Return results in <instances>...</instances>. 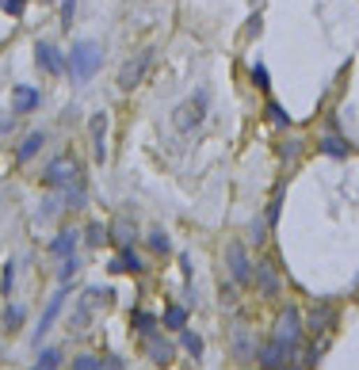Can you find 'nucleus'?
<instances>
[{
    "mask_svg": "<svg viewBox=\"0 0 359 370\" xmlns=\"http://www.w3.org/2000/svg\"><path fill=\"white\" fill-rule=\"evenodd\" d=\"M298 336H302V313L295 309V305H287V309L279 313V321H275V340L298 344Z\"/></svg>",
    "mask_w": 359,
    "mask_h": 370,
    "instance_id": "6",
    "label": "nucleus"
},
{
    "mask_svg": "<svg viewBox=\"0 0 359 370\" xmlns=\"http://www.w3.org/2000/svg\"><path fill=\"white\" fill-rule=\"evenodd\" d=\"M233 351H237L241 359H249L252 344H249V332H244V328H237V336H233Z\"/></svg>",
    "mask_w": 359,
    "mask_h": 370,
    "instance_id": "22",
    "label": "nucleus"
},
{
    "mask_svg": "<svg viewBox=\"0 0 359 370\" xmlns=\"http://www.w3.org/2000/svg\"><path fill=\"white\" fill-rule=\"evenodd\" d=\"M252 77H256V84H268V69H264V65L252 69Z\"/></svg>",
    "mask_w": 359,
    "mask_h": 370,
    "instance_id": "35",
    "label": "nucleus"
},
{
    "mask_svg": "<svg viewBox=\"0 0 359 370\" xmlns=\"http://www.w3.org/2000/svg\"><path fill=\"white\" fill-rule=\"evenodd\" d=\"M85 240L88 245H108V229H103L100 222H88L85 225Z\"/></svg>",
    "mask_w": 359,
    "mask_h": 370,
    "instance_id": "20",
    "label": "nucleus"
},
{
    "mask_svg": "<svg viewBox=\"0 0 359 370\" xmlns=\"http://www.w3.org/2000/svg\"><path fill=\"white\" fill-rule=\"evenodd\" d=\"M145 351H149V359L153 363H173V344L168 340H161V336H149V340H145Z\"/></svg>",
    "mask_w": 359,
    "mask_h": 370,
    "instance_id": "13",
    "label": "nucleus"
},
{
    "mask_svg": "<svg viewBox=\"0 0 359 370\" xmlns=\"http://www.w3.org/2000/svg\"><path fill=\"white\" fill-rule=\"evenodd\" d=\"M23 325V309H20V305H15V309H8V328H12V332H15V328H20Z\"/></svg>",
    "mask_w": 359,
    "mask_h": 370,
    "instance_id": "32",
    "label": "nucleus"
},
{
    "mask_svg": "<svg viewBox=\"0 0 359 370\" xmlns=\"http://www.w3.org/2000/svg\"><path fill=\"white\" fill-rule=\"evenodd\" d=\"M165 325H168V328H184V325H187V309H180V305H173V309L165 313Z\"/></svg>",
    "mask_w": 359,
    "mask_h": 370,
    "instance_id": "21",
    "label": "nucleus"
},
{
    "mask_svg": "<svg viewBox=\"0 0 359 370\" xmlns=\"http://www.w3.org/2000/svg\"><path fill=\"white\" fill-rule=\"evenodd\" d=\"M23 4H27V0H0V8H4L8 15H20V12H23Z\"/></svg>",
    "mask_w": 359,
    "mask_h": 370,
    "instance_id": "31",
    "label": "nucleus"
},
{
    "mask_svg": "<svg viewBox=\"0 0 359 370\" xmlns=\"http://www.w3.org/2000/svg\"><path fill=\"white\" fill-rule=\"evenodd\" d=\"M73 183H80V164L73 153H58V160H50V168H46V187H73Z\"/></svg>",
    "mask_w": 359,
    "mask_h": 370,
    "instance_id": "2",
    "label": "nucleus"
},
{
    "mask_svg": "<svg viewBox=\"0 0 359 370\" xmlns=\"http://www.w3.org/2000/svg\"><path fill=\"white\" fill-rule=\"evenodd\" d=\"M103 370H122V359H119V355L108 359V363H103Z\"/></svg>",
    "mask_w": 359,
    "mask_h": 370,
    "instance_id": "37",
    "label": "nucleus"
},
{
    "mask_svg": "<svg viewBox=\"0 0 359 370\" xmlns=\"http://www.w3.org/2000/svg\"><path fill=\"white\" fill-rule=\"evenodd\" d=\"M252 283H256L260 298H275V294H279V271H275V263L272 260L256 263V268H252Z\"/></svg>",
    "mask_w": 359,
    "mask_h": 370,
    "instance_id": "7",
    "label": "nucleus"
},
{
    "mask_svg": "<svg viewBox=\"0 0 359 370\" xmlns=\"http://www.w3.org/2000/svg\"><path fill=\"white\" fill-rule=\"evenodd\" d=\"M73 275H77V260H69V256H65V268H61V283H69Z\"/></svg>",
    "mask_w": 359,
    "mask_h": 370,
    "instance_id": "33",
    "label": "nucleus"
},
{
    "mask_svg": "<svg viewBox=\"0 0 359 370\" xmlns=\"http://www.w3.org/2000/svg\"><path fill=\"white\" fill-rule=\"evenodd\" d=\"M329 321H332V313H329V309H317V313H314V321H309V328H314V332H325V325H329Z\"/></svg>",
    "mask_w": 359,
    "mask_h": 370,
    "instance_id": "27",
    "label": "nucleus"
},
{
    "mask_svg": "<svg viewBox=\"0 0 359 370\" xmlns=\"http://www.w3.org/2000/svg\"><path fill=\"white\" fill-rule=\"evenodd\" d=\"M111 233H115V240H119L122 248L134 245V237H138V229H134V222H130V218H119L115 225H111Z\"/></svg>",
    "mask_w": 359,
    "mask_h": 370,
    "instance_id": "17",
    "label": "nucleus"
},
{
    "mask_svg": "<svg viewBox=\"0 0 359 370\" xmlns=\"http://www.w3.org/2000/svg\"><path fill=\"white\" fill-rule=\"evenodd\" d=\"M226 271L237 286H249L252 283V263H249V252H244L241 240H230L226 245Z\"/></svg>",
    "mask_w": 359,
    "mask_h": 370,
    "instance_id": "3",
    "label": "nucleus"
},
{
    "mask_svg": "<svg viewBox=\"0 0 359 370\" xmlns=\"http://www.w3.org/2000/svg\"><path fill=\"white\" fill-rule=\"evenodd\" d=\"M58 210H61V195H58V199L50 195V199H46V203H43V218H54V214H58Z\"/></svg>",
    "mask_w": 359,
    "mask_h": 370,
    "instance_id": "29",
    "label": "nucleus"
},
{
    "mask_svg": "<svg viewBox=\"0 0 359 370\" xmlns=\"http://www.w3.org/2000/svg\"><path fill=\"white\" fill-rule=\"evenodd\" d=\"M92 149H96V160H108V115H92Z\"/></svg>",
    "mask_w": 359,
    "mask_h": 370,
    "instance_id": "11",
    "label": "nucleus"
},
{
    "mask_svg": "<svg viewBox=\"0 0 359 370\" xmlns=\"http://www.w3.org/2000/svg\"><path fill=\"white\" fill-rule=\"evenodd\" d=\"M134 325L145 328V332H153V317H145V313H134Z\"/></svg>",
    "mask_w": 359,
    "mask_h": 370,
    "instance_id": "34",
    "label": "nucleus"
},
{
    "mask_svg": "<svg viewBox=\"0 0 359 370\" xmlns=\"http://www.w3.org/2000/svg\"><path fill=\"white\" fill-rule=\"evenodd\" d=\"M69 69H73V80L77 84H85V80H92L100 73V46L96 43H77L69 54Z\"/></svg>",
    "mask_w": 359,
    "mask_h": 370,
    "instance_id": "1",
    "label": "nucleus"
},
{
    "mask_svg": "<svg viewBox=\"0 0 359 370\" xmlns=\"http://www.w3.org/2000/svg\"><path fill=\"white\" fill-rule=\"evenodd\" d=\"M268 118H272L275 126H287V123H291V118H287V111H283L279 103H268Z\"/></svg>",
    "mask_w": 359,
    "mask_h": 370,
    "instance_id": "25",
    "label": "nucleus"
},
{
    "mask_svg": "<svg viewBox=\"0 0 359 370\" xmlns=\"http://www.w3.org/2000/svg\"><path fill=\"white\" fill-rule=\"evenodd\" d=\"M279 206H283V187L279 191H275V199H272V206H268V214H264V222H279Z\"/></svg>",
    "mask_w": 359,
    "mask_h": 370,
    "instance_id": "24",
    "label": "nucleus"
},
{
    "mask_svg": "<svg viewBox=\"0 0 359 370\" xmlns=\"http://www.w3.org/2000/svg\"><path fill=\"white\" fill-rule=\"evenodd\" d=\"M149 245H153V252H161V256L168 252V237H165L161 229H153V233H149Z\"/></svg>",
    "mask_w": 359,
    "mask_h": 370,
    "instance_id": "26",
    "label": "nucleus"
},
{
    "mask_svg": "<svg viewBox=\"0 0 359 370\" xmlns=\"http://www.w3.org/2000/svg\"><path fill=\"white\" fill-rule=\"evenodd\" d=\"M61 367V351L58 348H46L43 355H38V363H35V370H58Z\"/></svg>",
    "mask_w": 359,
    "mask_h": 370,
    "instance_id": "19",
    "label": "nucleus"
},
{
    "mask_svg": "<svg viewBox=\"0 0 359 370\" xmlns=\"http://www.w3.org/2000/svg\"><path fill=\"white\" fill-rule=\"evenodd\" d=\"M122 268H126V271H142V260H138V256L130 252V245L122 248Z\"/></svg>",
    "mask_w": 359,
    "mask_h": 370,
    "instance_id": "28",
    "label": "nucleus"
},
{
    "mask_svg": "<svg viewBox=\"0 0 359 370\" xmlns=\"http://www.w3.org/2000/svg\"><path fill=\"white\" fill-rule=\"evenodd\" d=\"M321 153H325V157L344 160V157H348V141L340 138V134H325V138H321Z\"/></svg>",
    "mask_w": 359,
    "mask_h": 370,
    "instance_id": "15",
    "label": "nucleus"
},
{
    "mask_svg": "<svg viewBox=\"0 0 359 370\" xmlns=\"http://www.w3.org/2000/svg\"><path fill=\"white\" fill-rule=\"evenodd\" d=\"M12 279L15 275H12V263H8V271H4V294H12Z\"/></svg>",
    "mask_w": 359,
    "mask_h": 370,
    "instance_id": "36",
    "label": "nucleus"
},
{
    "mask_svg": "<svg viewBox=\"0 0 359 370\" xmlns=\"http://www.w3.org/2000/svg\"><path fill=\"white\" fill-rule=\"evenodd\" d=\"M73 248H77V233H73V229H65V233H58V237L50 240V252L61 256V260H65V256H73Z\"/></svg>",
    "mask_w": 359,
    "mask_h": 370,
    "instance_id": "16",
    "label": "nucleus"
},
{
    "mask_svg": "<svg viewBox=\"0 0 359 370\" xmlns=\"http://www.w3.org/2000/svg\"><path fill=\"white\" fill-rule=\"evenodd\" d=\"M46 146V134L43 130H35V134H27V138L20 141V160H35L38 157V149Z\"/></svg>",
    "mask_w": 359,
    "mask_h": 370,
    "instance_id": "14",
    "label": "nucleus"
},
{
    "mask_svg": "<svg viewBox=\"0 0 359 370\" xmlns=\"http://www.w3.org/2000/svg\"><path fill=\"white\" fill-rule=\"evenodd\" d=\"M291 348H295V344H283V340H268L264 344V351H260V363H264L268 370H283L287 367V359H291Z\"/></svg>",
    "mask_w": 359,
    "mask_h": 370,
    "instance_id": "8",
    "label": "nucleus"
},
{
    "mask_svg": "<svg viewBox=\"0 0 359 370\" xmlns=\"http://www.w3.org/2000/svg\"><path fill=\"white\" fill-rule=\"evenodd\" d=\"M35 107H38V92L31 84H20L12 92V111H15V115H23V111H35Z\"/></svg>",
    "mask_w": 359,
    "mask_h": 370,
    "instance_id": "12",
    "label": "nucleus"
},
{
    "mask_svg": "<svg viewBox=\"0 0 359 370\" xmlns=\"http://www.w3.org/2000/svg\"><path fill=\"white\" fill-rule=\"evenodd\" d=\"M73 8H77V0H61V27L73 23Z\"/></svg>",
    "mask_w": 359,
    "mask_h": 370,
    "instance_id": "30",
    "label": "nucleus"
},
{
    "mask_svg": "<svg viewBox=\"0 0 359 370\" xmlns=\"http://www.w3.org/2000/svg\"><path fill=\"white\" fill-rule=\"evenodd\" d=\"M203 115H207V92H195V100L191 103H180V107L173 111V118H176V126L184 134H195L203 126Z\"/></svg>",
    "mask_w": 359,
    "mask_h": 370,
    "instance_id": "4",
    "label": "nucleus"
},
{
    "mask_svg": "<svg viewBox=\"0 0 359 370\" xmlns=\"http://www.w3.org/2000/svg\"><path fill=\"white\" fill-rule=\"evenodd\" d=\"M73 370H103V359H96V355H80L77 363H73Z\"/></svg>",
    "mask_w": 359,
    "mask_h": 370,
    "instance_id": "23",
    "label": "nucleus"
},
{
    "mask_svg": "<svg viewBox=\"0 0 359 370\" xmlns=\"http://www.w3.org/2000/svg\"><path fill=\"white\" fill-rule=\"evenodd\" d=\"M35 54H38V65H43L46 73H65V65H69V61H65V54H58L50 43H38Z\"/></svg>",
    "mask_w": 359,
    "mask_h": 370,
    "instance_id": "10",
    "label": "nucleus"
},
{
    "mask_svg": "<svg viewBox=\"0 0 359 370\" xmlns=\"http://www.w3.org/2000/svg\"><path fill=\"white\" fill-rule=\"evenodd\" d=\"M180 344H184V351H187L191 359H199V355H203V340L191 332V328H180Z\"/></svg>",
    "mask_w": 359,
    "mask_h": 370,
    "instance_id": "18",
    "label": "nucleus"
},
{
    "mask_svg": "<svg viewBox=\"0 0 359 370\" xmlns=\"http://www.w3.org/2000/svg\"><path fill=\"white\" fill-rule=\"evenodd\" d=\"M149 65H153V50L134 54V58H130L126 65L119 69V88H122V92H134V88L142 84V77L149 73Z\"/></svg>",
    "mask_w": 359,
    "mask_h": 370,
    "instance_id": "5",
    "label": "nucleus"
},
{
    "mask_svg": "<svg viewBox=\"0 0 359 370\" xmlns=\"http://www.w3.org/2000/svg\"><path fill=\"white\" fill-rule=\"evenodd\" d=\"M65 294H69V286H61V291L50 298V305L43 309V321H38V328L31 332V340H35V344L43 340V336L50 332V328H54V321H58V313H61V305H65Z\"/></svg>",
    "mask_w": 359,
    "mask_h": 370,
    "instance_id": "9",
    "label": "nucleus"
}]
</instances>
